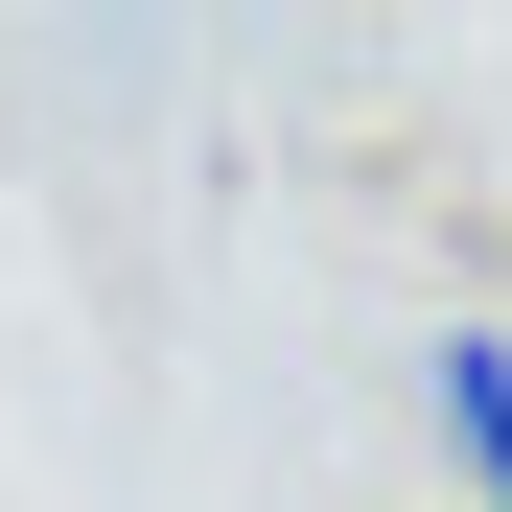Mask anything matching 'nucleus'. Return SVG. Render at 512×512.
Masks as SVG:
<instances>
[{"label": "nucleus", "instance_id": "1", "mask_svg": "<svg viewBox=\"0 0 512 512\" xmlns=\"http://www.w3.org/2000/svg\"><path fill=\"white\" fill-rule=\"evenodd\" d=\"M419 396H443V466H466V512H512V326H443V350H419Z\"/></svg>", "mask_w": 512, "mask_h": 512}]
</instances>
